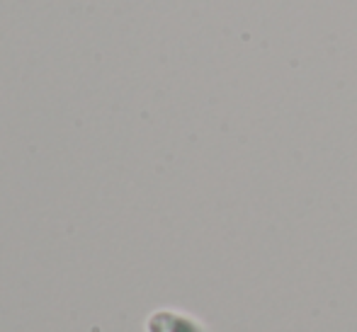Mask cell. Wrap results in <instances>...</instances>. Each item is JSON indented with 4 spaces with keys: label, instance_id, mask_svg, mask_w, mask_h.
<instances>
[{
    "label": "cell",
    "instance_id": "1",
    "mask_svg": "<svg viewBox=\"0 0 357 332\" xmlns=\"http://www.w3.org/2000/svg\"><path fill=\"white\" fill-rule=\"evenodd\" d=\"M146 332H207L199 320L178 310H155L146 320Z\"/></svg>",
    "mask_w": 357,
    "mask_h": 332
}]
</instances>
